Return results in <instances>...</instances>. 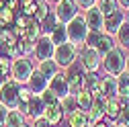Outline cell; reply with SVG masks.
I'll list each match as a JSON object with an SVG mask.
<instances>
[{
	"label": "cell",
	"instance_id": "obj_20",
	"mask_svg": "<svg viewBox=\"0 0 129 127\" xmlns=\"http://www.w3.org/2000/svg\"><path fill=\"white\" fill-rule=\"evenodd\" d=\"M47 84H49V82H47L45 78L37 72V68H35L33 76H31V78H29V82H27V88L33 92V94H43V90L47 88Z\"/></svg>",
	"mask_w": 129,
	"mask_h": 127
},
{
	"label": "cell",
	"instance_id": "obj_37",
	"mask_svg": "<svg viewBox=\"0 0 129 127\" xmlns=\"http://www.w3.org/2000/svg\"><path fill=\"white\" fill-rule=\"evenodd\" d=\"M4 6H6V0H0V10H2Z\"/></svg>",
	"mask_w": 129,
	"mask_h": 127
},
{
	"label": "cell",
	"instance_id": "obj_14",
	"mask_svg": "<svg viewBox=\"0 0 129 127\" xmlns=\"http://www.w3.org/2000/svg\"><path fill=\"white\" fill-rule=\"evenodd\" d=\"M84 19H86V25H88L90 31H103L105 29V14L101 12L99 6L86 10L84 12Z\"/></svg>",
	"mask_w": 129,
	"mask_h": 127
},
{
	"label": "cell",
	"instance_id": "obj_23",
	"mask_svg": "<svg viewBox=\"0 0 129 127\" xmlns=\"http://www.w3.org/2000/svg\"><path fill=\"white\" fill-rule=\"evenodd\" d=\"M27 123V115L21 113L19 109H10L6 117V127H23Z\"/></svg>",
	"mask_w": 129,
	"mask_h": 127
},
{
	"label": "cell",
	"instance_id": "obj_34",
	"mask_svg": "<svg viewBox=\"0 0 129 127\" xmlns=\"http://www.w3.org/2000/svg\"><path fill=\"white\" fill-rule=\"evenodd\" d=\"M31 125H33V127H53V125H51L49 121H47L45 117H39V119H35Z\"/></svg>",
	"mask_w": 129,
	"mask_h": 127
},
{
	"label": "cell",
	"instance_id": "obj_44",
	"mask_svg": "<svg viewBox=\"0 0 129 127\" xmlns=\"http://www.w3.org/2000/svg\"><path fill=\"white\" fill-rule=\"evenodd\" d=\"M6 2H8V0H6Z\"/></svg>",
	"mask_w": 129,
	"mask_h": 127
},
{
	"label": "cell",
	"instance_id": "obj_2",
	"mask_svg": "<svg viewBox=\"0 0 129 127\" xmlns=\"http://www.w3.org/2000/svg\"><path fill=\"white\" fill-rule=\"evenodd\" d=\"M21 86L17 80L12 78H6V80L0 84V103H2L6 109H19L21 103Z\"/></svg>",
	"mask_w": 129,
	"mask_h": 127
},
{
	"label": "cell",
	"instance_id": "obj_31",
	"mask_svg": "<svg viewBox=\"0 0 129 127\" xmlns=\"http://www.w3.org/2000/svg\"><path fill=\"white\" fill-rule=\"evenodd\" d=\"M41 99H43V103H45V105H53V103H59V99L55 97V94H53L49 88H45V90H43Z\"/></svg>",
	"mask_w": 129,
	"mask_h": 127
},
{
	"label": "cell",
	"instance_id": "obj_29",
	"mask_svg": "<svg viewBox=\"0 0 129 127\" xmlns=\"http://www.w3.org/2000/svg\"><path fill=\"white\" fill-rule=\"evenodd\" d=\"M101 8V12L105 14H111V12H115V10H119V4H117V0H99V4H96Z\"/></svg>",
	"mask_w": 129,
	"mask_h": 127
},
{
	"label": "cell",
	"instance_id": "obj_33",
	"mask_svg": "<svg viewBox=\"0 0 129 127\" xmlns=\"http://www.w3.org/2000/svg\"><path fill=\"white\" fill-rule=\"evenodd\" d=\"M8 111H10V109H6L2 103H0V127H6V117H8Z\"/></svg>",
	"mask_w": 129,
	"mask_h": 127
},
{
	"label": "cell",
	"instance_id": "obj_30",
	"mask_svg": "<svg viewBox=\"0 0 129 127\" xmlns=\"http://www.w3.org/2000/svg\"><path fill=\"white\" fill-rule=\"evenodd\" d=\"M47 12H49V6H47V2H45V0H39V8H37V14H35V21H43L45 19V14Z\"/></svg>",
	"mask_w": 129,
	"mask_h": 127
},
{
	"label": "cell",
	"instance_id": "obj_4",
	"mask_svg": "<svg viewBox=\"0 0 129 127\" xmlns=\"http://www.w3.org/2000/svg\"><path fill=\"white\" fill-rule=\"evenodd\" d=\"M35 64L31 57H14L12 59V72H10V78L12 80H17L19 84H27L29 78L33 76L35 72Z\"/></svg>",
	"mask_w": 129,
	"mask_h": 127
},
{
	"label": "cell",
	"instance_id": "obj_43",
	"mask_svg": "<svg viewBox=\"0 0 129 127\" xmlns=\"http://www.w3.org/2000/svg\"><path fill=\"white\" fill-rule=\"evenodd\" d=\"M45 2H49V0H45Z\"/></svg>",
	"mask_w": 129,
	"mask_h": 127
},
{
	"label": "cell",
	"instance_id": "obj_13",
	"mask_svg": "<svg viewBox=\"0 0 129 127\" xmlns=\"http://www.w3.org/2000/svg\"><path fill=\"white\" fill-rule=\"evenodd\" d=\"M127 21V17H125V12H123V8H119V10H115V12H111V14H107L105 17V33H109V35H117V31L123 27V23Z\"/></svg>",
	"mask_w": 129,
	"mask_h": 127
},
{
	"label": "cell",
	"instance_id": "obj_28",
	"mask_svg": "<svg viewBox=\"0 0 129 127\" xmlns=\"http://www.w3.org/2000/svg\"><path fill=\"white\" fill-rule=\"evenodd\" d=\"M59 105H61V109H63V113H66V115H70V113H74V111H78V103H76V97H74V94L63 97V99L59 101Z\"/></svg>",
	"mask_w": 129,
	"mask_h": 127
},
{
	"label": "cell",
	"instance_id": "obj_26",
	"mask_svg": "<svg viewBox=\"0 0 129 127\" xmlns=\"http://www.w3.org/2000/svg\"><path fill=\"white\" fill-rule=\"evenodd\" d=\"M117 92H119V97L129 101V74L123 72L121 76H117Z\"/></svg>",
	"mask_w": 129,
	"mask_h": 127
},
{
	"label": "cell",
	"instance_id": "obj_41",
	"mask_svg": "<svg viewBox=\"0 0 129 127\" xmlns=\"http://www.w3.org/2000/svg\"><path fill=\"white\" fill-rule=\"evenodd\" d=\"M49 2H53V4H57V2H59V0H49Z\"/></svg>",
	"mask_w": 129,
	"mask_h": 127
},
{
	"label": "cell",
	"instance_id": "obj_8",
	"mask_svg": "<svg viewBox=\"0 0 129 127\" xmlns=\"http://www.w3.org/2000/svg\"><path fill=\"white\" fill-rule=\"evenodd\" d=\"M55 53V43L51 41L49 35H41L35 41V49H33V57L37 61H45V59H53Z\"/></svg>",
	"mask_w": 129,
	"mask_h": 127
},
{
	"label": "cell",
	"instance_id": "obj_19",
	"mask_svg": "<svg viewBox=\"0 0 129 127\" xmlns=\"http://www.w3.org/2000/svg\"><path fill=\"white\" fill-rule=\"evenodd\" d=\"M66 123L68 127H90V121H88V113L86 111H74V113L66 115Z\"/></svg>",
	"mask_w": 129,
	"mask_h": 127
},
{
	"label": "cell",
	"instance_id": "obj_22",
	"mask_svg": "<svg viewBox=\"0 0 129 127\" xmlns=\"http://www.w3.org/2000/svg\"><path fill=\"white\" fill-rule=\"evenodd\" d=\"M76 103H78V109L80 111H90V107H92V103H94V97H92V92H88L86 88H82V90H78L76 94Z\"/></svg>",
	"mask_w": 129,
	"mask_h": 127
},
{
	"label": "cell",
	"instance_id": "obj_9",
	"mask_svg": "<svg viewBox=\"0 0 129 127\" xmlns=\"http://www.w3.org/2000/svg\"><path fill=\"white\" fill-rule=\"evenodd\" d=\"M78 57V49H76V45H72L70 41L68 43H61L55 47V53H53V59L59 64V68H68L72 66V64L76 61Z\"/></svg>",
	"mask_w": 129,
	"mask_h": 127
},
{
	"label": "cell",
	"instance_id": "obj_1",
	"mask_svg": "<svg viewBox=\"0 0 129 127\" xmlns=\"http://www.w3.org/2000/svg\"><path fill=\"white\" fill-rule=\"evenodd\" d=\"M103 68L107 74L111 76H121L127 68V55H125V49H121L119 45H115L113 49L103 55Z\"/></svg>",
	"mask_w": 129,
	"mask_h": 127
},
{
	"label": "cell",
	"instance_id": "obj_35",
	"mask_svg": "<svg viewBox=\"0 0 129 127\" xmlns=\"http://www.w3.org/2000/svg\"><path fill=\"white\" fill-rule=\"evenodd\" d=\"M117 4H119V8L127 10V8H129V0H117Z\"/></svg>",
	"mask_w": 129,
	"mask_h": 127
},
{
	"label": "cell",
	"instance_id": "obj_3",
	"mask_svg": "<svg viewBox=\"0 0 129 127\" xmlns=\"http://www.w3.org/2000/svg\"><path fill=\"white\" fill-rule=\"evenodd\" d=\"M66 27H68V41H70L72 45H76V47L86 45V37H88V33H90V29H88V25H86L84 14H78V17L72 19Z\"/></svg>",
	"mask_w": 129,
	"mask_h": 127
},
{
	"label": "cell",
	"instance_id": "obj_39",
	"mask_svg": "<svg viewBox=\"0 0 129 127\" xmlns=\"http://www.w3.org/2000/svg\"><path fill=\"white\" fill-rule=\"evenodd\" d=\"M125 17H127V23H129V8H127V12H125Z\"/></svg>",
	"mask_w": 129,
	"mask_h": 127
},
{
	"label": "cell",
	"instance_id": "obj_18",
	"mask_svg": "<svg viewBox=\"0 0 129 127\" xmlns=\"http://www.w3.org/2000/svg\"><path fill=\"white\" fill-rule=\"evenodd\" d=\"M43 117L49 121L51 125H57V123H61L63 117H66V113H63V109H61L59 103H53V105H47V107H45Z\"/></svg>",
	"mask_w": 129,
	"mask_h": 127
},
{
	"label": "cell",
	"instance_id": "obj_24",
	"mask_svg": "<svg viewBox=\"0 0 129 127\" xmlns=\"http://www.w3.org/2000/svg\"><path fill=\"white\" fill-rule=\"evenodd\" d=\"M57 23H59V21H57V17H55V12L49 10V12L45 14V19L39 23V25H41V35H51V31L57 27Z\"/></svg>",
	"mask_w": 129,
	"mask_h": 127
},
{
	"label": "cell",
	"instance_id": "obj_32",
	"mask_svg": "<svg viewBox=\"0 0 129 127\" xmlns=\"http://www.w3.org/2000/svg\"><path fill=\"white\" fill-rule=\"evenodd\" d=\"M76 4L82 10H90V8H94L96 4H99V0H76Z\"/></svg>",
	"mask_w": 129,
	"mask_h": 127
},
{
	"label": "cell",
	"instance_id": "obj_11",
	"mask_svg": "<svg viewBox=\"0 0 129 127\" xmlns=\"http://www.w3.org/2000/svg\"><path fill=\"white\" fill-rule=\"evenodd\" d=\"M127 105H129V101H125V99H121V97L109 99V105H107V111H105V119H107V123L115 125L117 119H119V115H121V111H123Z\"/></svg>",
	"mask_w": 129,
	"mask_h": 127
},
{
	"label": "cell",
	"instance_id": "obj_17",
	"mask_svg": "<svg viewBox=\"0 0 129 127\" xmlns=\"http://www.w3.org/2000/svg\"><path fill=\"white\" fill-rule=\"evenodd\" d=\"M101 94L107 99H115L119 97V92H117V76H111L107 74L103 80H101Z\"/></svg>",
	"mask_w": 129,
	"mask_h": 127
},
{
	"label": "cell",
	"instance_id": "obj_25",
	"mask_svg": "<svg viewBox=\"0 0 129 127\" xmlns=\"http://www.w3.org/2000/svg\"><path fill=\"white\" fill-rule=\"evenodd\" d=\"M51 41L55 43V47L57 45H61V43H68V27L63 25V23H57V27L51 31Z\"/></svg>",
	"mask_w": 129,
	"mask_h": 127
},
{
	"label": "cell",
	"instance_id": "obj_27",
	"mask_svg": "<svg viewBox=\"0 0 129 127\" xmlns=\"http://www.w3.org/2000/svg\"><path fill=\"white\" fill-rule=\"evenodd\" d=\"M115 41H117V45L121 47V49H129V23H127V21H125L123 27L117 31Z\"/></svg>",
	"mask_w": 129,
	"mask_h": 127
},
{
	"label": "cell",
	"instance_id": "obj_38",
	"mask_svg": "<svg viewBox=\"0 0 129 127\" xmlns=\"http://www.w3.org/2000/svg\"><path fill=\"white\" fill-rule=\"evenodd\" d=\"M125 72L129 74V55H127V68H125Z\"/></svg>",
	"mask_w": 129,
	"mask_h": 127
},
{
	"label": "cell",
	"instance_id": "obj_10",
	"mask_svg": "<svg viewBox=\"0 0 129 127\" xmlns=\"http://www.w3.org/2000/svg\"><path fill=\"white\" fill-rule=\"evenodd\" d=\"M55 17L59 23L63 25H68L72 19L78 17V4H76V0H59V2L55 4Z\"/></svg>",
	"mask_w": 129,
	"mask_h": 127
},
{
	"label": "cell",
	"instance_id": "obj_42",
	"mask_svg": "<svg viewBox=\"0 0 129 127\" xmlns=\"http://www.w3.org/2000/svg\"><path fill=\"white\" fill-rule=\"evenodd\" d=\"M111 127H123V125H117V123H115V125H111Z\"/></svg>",
	"mask_w": 129,
	"mask_h": 127
},
{
	"label": "cell",
	"instance_id": "obj_36",
	"mask_svg": "<svg viewBox=\"0 0 129 127\" xmlns=\"http://www.w3.org/2000/svg\"><path fill=\"white\" fill-rule=\"evenodd\" d=\"M90 127H111V123H107V121H99V123H94V125H90Z\"/></svg>",
	"mask_w": 129,
	"mask_h": 127
},
{
	"label": "cell",
	"instance_id": "obj_16",
	"mask_svg": "<svg viewBox=\"0 0 129 127\" xmlns=\"http://www.w3.org/2000/svg\"><path fill=\"white\" fill-rule=\"evenodd\" d=\"M45 103H43V99H41V94H33L31 97V101H29V109H27V117H31V119H39V117H43V113H45Z\"/></svg>",
	"mask_w": 129,
	"mask_h": 127
},
{
	"label": "cell",
	"instance_id": "obj_40",
	"mask_svg": "<svg viewBox=\"0 0 129 127\" xmlns=\"http://www.w3.org/2000/svg\"><path fill=\"white\" fill-rule=\"evenodd\" d=\"M23 127H33V125H31V123H25V125H23Z\"/></svg>",
	"mask_w": 129,
	"mask_h": 127
},
{
	"label": "cell",
	"instance_id": "obj_21",
	"mask_svg": "<svg viewBox=\"0 0 129 127\" xmlns=\"http://www.w3.org/2000/svg\"><path fill=\"white\" fill-rule=\"evenodd\" d=\"M101 80L103 78L96 74V72H86V78H84V88L88 92H92V97H101Z\"/></svg>",
	"mask_w": 129,
	"mask_h": 127
},
{
	"label": "cell",
	"instance_id": "obj_6",
	"mask_svg": "<svg viewBox=\"0 0 129 127\" xmlns=\"http://www.w3.org/2000/svg\"><path fill=\"white\" fill-rule=\"evenodd\" d=\"M86 45L94 47L101 55H107L115 47V39H113V35L105 33V31H90L88 37H86Z\"/></svg>",
	"mask_w": 129,
	"mask_h": 127
},
{
	"label": "cell",
	"instance_id": "obj_12",
	"mask_svg": "<svg viewBox=\"0 0 129 127\" xmlns=\"http://www.w3.org/2000/svg\"><path fill=\"white\" fill-rule=\"evenodd\" d=\"M47 88H49L55 97L61 101L63 97H68L70 94V82H68V78H66V74L63 72H59L57 76H53L51 80H49V84H47Z\"/></svg>",
	"mask_w": 129,
	"mask_h": 127
},
{
	"label": "cell",
	"instance_id": "obj_7",
	"mask_svg": "<svg viewBox=\"0 0 129 127\" xmlns=\"http://www.w3.org/2000/svg\"><path fill=\"white\" fill-rule=\"evenodd\" d=\"M63 74H66L68 82H70V94H76L78 90H82V88H84L86 70L82 68V64H80V61H74L72 66H68Z\"/></svg>",
	"mask_w": 129,
	"mask_h": 127
},
{
	"label": "cell",
	"instance_id": "obj_5",
	"mask_svg": "<svg viewBox=\"0 0 129 127\" xmlns=\"http://www.w3.org/2000/svg\"><path fill=\"white\" fill-rule=\"evenodd\" d=\"M78 49V61L82 64V68L86 72H99V68L103 66V55L94 49V47L88 45H80Z\"/></svg>",
	"mask_w": 129,
	"mask_h": 127
},
{
	"label": "cell",
	"instance_id": "obj_15",
	"mask_svg": "<svg viewBox=\"0 0 129 127\" xmlns=\"http://www.w3.org/2000/svg\"><path fill=\"white\" fill-rule=\"evenodd\" d=\"M37 72L45 78L47 82L51 80L53 76H57L59 74V64L55 61V59H45V61H37Z\"/></svg>",
	"mask_w": 129,
	"mask_h": 127
}]
</instances>
